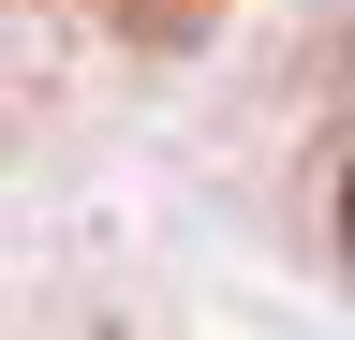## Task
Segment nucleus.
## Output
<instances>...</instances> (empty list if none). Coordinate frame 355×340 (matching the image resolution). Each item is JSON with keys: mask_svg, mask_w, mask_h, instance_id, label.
Instances as JSON below:
<instances>
[{"mask_svg": "<svg viewBox=\"0 0 355 340\" xmlns=\"http://www.w3.org/2000/svg\"><path fill=\"white\" fill-rule=\"evenodd\" d=\"M340 237H355V178H340Z\"/></svg>", "mask_w": 355, "mask_h": 340, "instance_id": "obj_1", "label": "nucleus"}]
</instances>
